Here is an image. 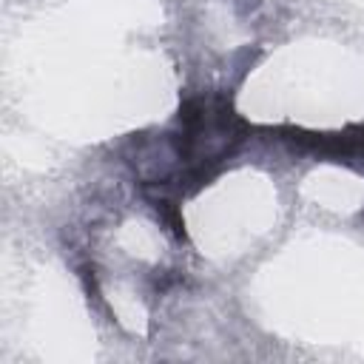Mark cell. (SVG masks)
<instances>
[{
    "mask_svg": "<svg viewBox=\"0 0 364 364\" xmlns=\"http://www.w3.org/2000/svg\"><path fill=\"white\" fill-rule=\"evenodd\" d=\"M148 202L154 205V210L162 216V222L173 230V236L176 239H185V222H182V213H179V205L173 202V199H168V196H148Z\"/></svg>",
    "mask_w": 364,
    "mask_h": 364,
    "instance_id": "1",
    "label": "cell"
}]
</instances>
